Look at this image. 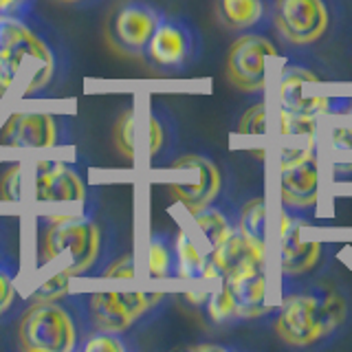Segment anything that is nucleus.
<instances>
[{"label":"nucleus","instance_id":"ddd939ff","mask_svg":"<svg viewBox=\"0 0 352 352\" xmlns=\"http://www.w3.org/2000/svg\"><path fill=\"white\" fill-rule=\"evenodd\" d=\"M31 196L38 203H82L86 185L82 176L62 161L42 159L31 170Z\"/></svg>","mask_w":352,"mask_h":352},{"label":"nucleus","instance_id":"f704fd0d","mask_svg":"<svg viewBox=\"0 0 352 352\" xmlns=\"http://www.w3.org/2000/svg\"><path fill=\"white\" fill-rule=\"evenodd\" d=\"M58 3H64V5H77V3H82V0H58Z\"/></svg>","mask_w":352,"mask_h":352},{"label":"nucleus","instance_id":"72a5a7b5","mask_svg":"<svg viewBox=\"0 0 352 352\" xmlns=\"http://www.w3.org/2000/svg\"><path fill=\"white\" fill-rule=\"evenodd\" d=\"M333 141L339 150H352V128H337L333 132Z\"/></svg>","mask_w":352,"mask_h":352},{"label":"nucleus","instance_id":"c756f323","mask_svg":"<svg viewBox=\"0 0 352 352\" xmlns=\"http://www.w3.org/2000/svg\"><path fill=\"white\" fill-rule=\"evenodd\" d=\"M16 302V284H14V278L5 271L0 269V317H3L11 304Z\"/></svg>","mask_w":352,"mask_h":352},{"label":"nucleus","instance_id":"39448f33","mask_svg":"<svg viewBox=\"0 0 352 352\" xmlns=\"http://www.w3.org/2000/svg\"><path fill=\"white\" fill-rule=\"evenodd\" d=\"M20 346L27 352H71L80 348V326L60 302H33L20 319Z\"/></svg>","mask_w":352,"mask_h":352},{"label":"nucleus","instance_id":"20e7f679","mask_svg":"<svg viewBox=\"0 0 352 352\" xmlns=\"http://www.w3.org/2000/svg\"><path fill=\"white\" fill-rule=\"evenodd\" d=\"M168 300L170 295L165 293L99 291L84 295L82 311L93 330L124 335L143 317L157 313L161 306L168 304Z\"/></svg>","mask_w":352,"mask_h":352},{"label":"nucleus","instance_id":"7c9ffc66","mask_svg":"<svg viewBox=\"0 0 352 352\" xmlns=\"http://www.w3.org/2000/svg\"><path fill=\"white\" fill-rule=\"evenodd\" d=\"M18 77H20L18 66L0 55V93H9L18 84Z\"/></svg>","mask_w":352,"mask_h":352},{"label":"nucleus","instance_id":"423d86ee","mask_svg":"<svg viewBox=\"0 0 352 352\" xmlns=\"http://www.w3.org/2000/svg\"><path fill=\"white\" fill-rule=\"evenodd\" d=\"M0 55L11 60L18 71L27 69V91H40L53 77L55 55L36 31L20 16L0 14Z\"/></svg>","mask_w":352,"mask_h":352},{"label":"nucleus","instance_id":"1a4fd4ad","mask_svg":"<svg viewBox=\"0 0 352 352\" xmlns=\"http://www.w3.org/2000/svg\"><path fill=\"white\" fill-rule=\"evenodd\" d=\"M278 53L275 42L264 33H240L227 53L225 75L229 84L245 95H262L267 88V64L269 55Z\"/></svg>","mask_w":352,"mask_h":352},{"label":"nucleus","instance_id":"f8f14e48","mask_svg":"<svg viewBox=\"0 0 352 352\" xmlns=\"http://www.w3.org/2000/svg\"><path fill=\"white\" fill-rule=\"evenodd\" d=\"M170 170H183L192 176L187 181H176L170 192L179 198L190 214L201 212L203 207L214 203L225 194V176L218 165L203 154H185L170 163Z\"/></svg>","mask_w":352,"mask_h":352},{"label":"nucleus","instance_id":"cd10ccee","mask_svg":"<svg viewBox=\"0 0 352 352\" xmlns=\"http://www.w3.org/2000/svg\"><path fill=\"white\" fill-rule=\"evenodd\" d=\"M280 115H282V132L284 135H311V132L315 130L317 117L284 113V110H280Z\"/></svg>","mask_w":352,"mask_h":352},{"label":"nucleus","instance_id":"dca6fc26","mask_svg":"<svg viewBox=\"0 0 352 352\" xmlns=\"http://www.w3.org/2000/svg\"><path fill=\"white\" fill-rule=\"evenodd\" d=\"M3 143L27 150H47L62 143L60 117L49 113H18L3 128Z\"/></svg>","mask_w":352,"mask_h":352},{"label":"nucleus","instance_id":"aec40b11","mask_svg":"<svg viewBox=\"0 0 352 352\" xmlns=\"http://www.w3.org/2000/svg\"><path fill=\"white\" fill-rule=\"evenodd\" d=\"M146 148L148 159L159 161L161 157L172 154L176 146V126L168 113H159V110H150L148 113V128H146Z\"/></svg>","mask_w":352,"mask_h":352},{"label":"nucleus","instance_id":"f03ea898","mask_svg":"<svg viewBox=\"0 0 352 352\" xmlns=\"http://www.w3.org/2000/svg\"><path fill=\"white\" fill-rule=\"evenodd\" d=\"M341 0H273V29L289 55H315L339 33Z\"/></svg>","mask_w":352,"mask_h":352},{"label":"nucleus","instance_id":"bb28decb","mask_svg":"<svg viewBox=\"0 0 352 352\" xmlns=\"http://www.w3.org/2000/svg\"><path fill=\"white\" fill-rule=\"evenodd\" d=\"M264 130H267V108H264V102L260 99L240 117L238 132L240 135H262Z\"/></svg>","mask_w":352,"mask_h":352},{"label":"nucleus","instance_id":"7ed1b4c3","mask_svg":"<svg viewBox=\"0 0 352 352\" xmlns=\"http://www.w3.org/2000/svg\"><path fill=\"white\" fill-rule=\"evenodd\" d=\"M40 267L62 269L73 278L95 264L102 251V231L84 216L60 214L47 220L40 238Z\"/></svg>","mask_w":352,"mask_h":352},{"label":"nucleus","instance_id":"5701e85b","mask_svg":"<svg viewBox=\"0 0 352 352\" xmlns=\"http://www.w3.org/2000/svg\"><path fill=\"white\" fill-rule=\"evenodd\" d=\"M115 146L126 159H137V141H139V119L135 110H126L115 124Z\"/></svg>","mask_w":352,"mask_h":352},{"label":"nucleus","instance_id":"473e14b6","mask_svg":"<svg viewBox=\"0 0 352 352\" xmlns=\"http://www.w3.org/2000/svg\"><path fill=\"white\" fill-rule=\"evenodd\" d=\"M33 5V0H0V14H11L20 16Z\"/></svg>","mask_w":352,"mask_h":352},{"label":"nucleus","instance_id":"c85d7f7f","mask_svg":"<svg viewBox=\"0 0 352 352\" xmlns=\"http://www.w3.org/2000/svg\"><path fill=\"white\" fill-rule=\"evenodd\" d=\"M135 275H137V264L132 256H124L115 260L113 264H108L104 271V278H110V280H135Z\"/></svg>","mask_w":352,"mask_h":352},{"label":"nucleus","instance_id":"f3484780","mask_svg":"<svg viewBox=\"0 0 352 352\" xmlns=\"http://www.w3.org/2000/svg\"><path fill=\"white\" fill-rule=\"evenodd\" d=\"M220 25L236 33H267L273 29V0H218Z\"/></svg>","mask_w":352,"mask_h":352},{"label":"nucleus","instance_id":"9d476101","mask_svg":"<svg viewBox=\"0 0 352 352\" xmlns=\"http://www.w3.org/2000/svg\"><path fill=\"white\" fill-rule=\"evenodd\" d=\"M282 207L297 216H311L317 209V154L315 146L284 150L280 159Z\"/></svg>","mask_w":352,"mask_h":352},{"label":"nucleus","instance_id":"412c9836","mask_svg":"<svg viewBox=\"0 0 352 352\" xmlns=\"http://www.w3.org/2000/svg\"><path fill=\"white\" fill-rule=\"evenodd\" d=\"M148 275L154 280L179 278L174 240L165 234H152L148 240Z\"/></svg>","mask_w":352,"mask_h":352},{"label":"nucleus","instance_id":"a878e982","mask_svg":"<svg viewBox=\"0 0 352 352\" xmlns=\"http://www.w3.org/2000/svg\"><path fill=\"white\" fill-rule=\"evenodd\" d=\"M80 348L84 352H126L128 341L119 333H102V330H95V333L86 335Z\"/></svg>","mask_w":352,"mask_h":352},{"label":"nucleus","instance_id":"9b49d317","mask_svg":"<svg viewBox=\"0 0 352 352\" xmlns=\"http://www.w3.org/2000/svg\"><path fill=\"white\" fill-rule=\"evenodd\" d=\"M163 11L146 0H126L110 18L108 38L113 47L132 58H143Z\"/></svg>","mask_w":352,"mask_h":352},{"label":"nucleus","instance_id":"4be33fe9","mask_svg":"<svg viewBox=\"0 0 352 352\" xmlns=\"http://www.w3.org/2000/svg\"><path fill=\"white\" fill-rule=\"evenodd\" d=\"M238 229L249 240L264 245V234H267V205L262 196H253L240 205V225Z\"/></svg>","mask_w":352,"mask_h":352},{"label":"nucleus","instance_id":"393cba45","mask_svg":"<svg viewBox=\"0 0 352 352\" xmlns=\"http://www.w3.org/2000/svg\"><path fill=\"white\" fill-rule=\"evenodd\" d=\"M207 315L212 317V322L218 326H227V324H238V311H236V302L231 297L229 289L223 284V289L214 291L207 295Z\"/></svg>","mask_w":352,"mask_h":352},{"label":"nucleus","instance_id":"2f4dec72","mask_svg":"<svg viewBox=\"0 0 352 352\" xmlns=\"http://www.w3.org/2000/svg\"><path fill=\"white\" fill-rule=\"evenodd\" d=\"M5 192H7V196L11 198V201H20V198H22L20 196L22 194V168H20V165L5 176Z\"/></svg>","mask_w":352,"mask_h":352},{"label":"nucleus","instance_id":"4468645a","mask_svg":"<svg viewBox=\"0 0 352 352\" xmlns=\"http://www.w3.org/2000/svg\"><path fill=\"white\" fill-rule=\"evenodd\" d=\"M231 297L236 302L238 324H267L273 322L278 308L267 306L264 295H267V275H264V264L251 267L234 278L223 282Z\"/></svg>","mask_w":352,"mask_h":352},{"label":"nucleus","instance_id":"2eb2a0df","mask_svg":"<svg viewBox=\"0 0 352 352\" xmlns=\"http://www.w3.org/2000/svg\"><path fill=\"white\" fill-rule=\"evenodd\" d=\"M258 264H264V245L249 240L240 229H236L209 253L205 280L225 282Z\"/></svg>","mask_w":352,"mask_h":352},{"label":"nucleus","instance_id":"6e6552de","mask_svg":"<svg viewBox=\"0 0 352 352\" xmlns=\"http://www.w3.org/2000/svg\"><path fill=\"white\" fill-rule=\"evenodd\" d=\"M304 216H297L289 209L282 212L280 242H282V284L306 280L328 269L335 247L322 240H302L300 231Z\"/></svg>","mask_w":352,"mask_h":352},{"label":"nucleus","instance_id":"a211bd4d","mask_svg":"<svg viewBox=\"0 0 352 352\" xmlns=\"http://www.w3.org/2000/svg\"><path fill=\"white\" fill-rule=\"evenodd\" d=\"M196 229L207 242V249L212 251L218 247L225 238H229L240 225V205H236L234 198L227 194L218 196L214 203L203 207L201 212L190 214Z\"/></svg>","mask_w":352,"mask_h":352},{"label":"nucleus","instance_id":"0eeeda50","mask_svg":"<svg viewBox=\"0 0 352 352\" xmlns=\"http://www.w3.org/2000/svg\"><path fill=\"white\" fill-rule=\"evenodd\" d=\"M201 47V33L190 20L163 14L143 58L161 73H181L196 62Z\"/></svg>","mask_w":352,"mask_h":352},{"label":"nucleus","instance_id":"6ab92c4d","mask_svg":"<svg viewBox=\"0 0 352 352\" xmlns=\"http://www.w3.org/2000/svg\"><path fill=\"white\" fill-rule=\"evenodd\" d=\"M176 249V269L179 278L183 280H205L207 278V264H209V251L198 247V242L187 229H181L174 240Z\"/></svg>","mask_w":352,"mask_h":352},{"label":"nucleus","instance_id":"b1692460","mask_svg":"<svg viewBox=\"0 0 352 352\" xmlns=\"http://www.w3.org/2000/svg\"><path fill=\"white\" fill-rule=\"evenodd\" d=\"M71 291V275L62 269H53L31 293L33 302H60Z\"/></svg>","mask_w":352,"mask_h":352},{"label":"nucleus","instance_id":"f257e3e1","mask_svg":"<svg viewBox=\"0 0 352 352\" xmlns=\"http://www.w3.org/2000/svg\"><path fill=\"white\" fill-rule=\"evenodd\" d=\"M350 324L352 295L328 271L282 284V304L273 317V330L289 348L322 350L333 346Z\"/></svg>","mask_w":352,"mask_h":352}]
</instances>
